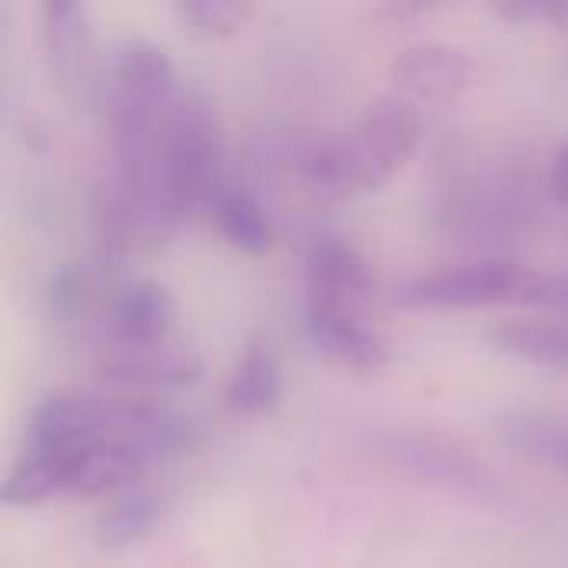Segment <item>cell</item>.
I'll list each match as a JSON object with an SVG mask.
<instances>
[{
  "label": "cell",
  "instance_id": "10",
  "mask_svg": "<svg viewBox=\"0 0 568 568\" xmlns=\"http://www.w3.org/2000/svg\"><path fill=\"white\" fill-rule=\"evenodd\" d=\"M499 343L539 366H568V323H516L499 329Z\"/></svg>",
  "mask_w": 568,
  "mask_h": 568
},
{
  "label": "cell",
  "instance_id": "11",
  "mask_svg": "<svg viewBox=\"0 0 568 568\" xmlns=\"http://www.w3.org/2000/svg\"><path fill=\"white\" fill-rule=\"evenodd\" d=\"M156 516H160V499H156V496H146V493L130 496V499H123L110 516H103V523H100L103 542L123 546V542L143 536V532L156 523Z\"/></svg>",
  "mask_w": 568,
  "mask_h": 568
},
{
  "label": "cell",
  "instance_id": "12",
  "mask_svg": "<svg viewBox=\"0 0 568 568\" xmlns=\"http://www.w3.org/2000/svg\"><path fill=\"white\" fill-rule=\"evenodd\" d=\"M549 186H552V193L568 203V146H562L559 153H556V160H552V166H549Z\"/></svg>",
  "mask_w": 568,
  "mask_h": 568
},
{
  "label": "cell",
  "instance_id": "9",
  "mask_svg": "<svg viewBox=\"0 0 568 568\" xmlns=\"http://www.w3.org/2000/svg\"><path fill=\"white\" fill-rule=\"evenodd\" d=\"M213 216L220 233L246 250V253H263L273 243V226L263 213V206L250 196V193H236V190H223L220 200L213 203Z\"/></svg>",
  "mask_w": 568,
  "mask_h": 568
},
{
  "label": "cell",
  "instance_id": "8",
  "mask_svg": "<svg viewBox=\"0 0 568 568\" xmlns=\"http://www.w3.org/2000/svg\"><path fill=\"white\" fill-rule=\"evenodd\" d=\"M280 396V363L270 349L253 346L226 383V406L243 416L266 413Z\"/></svg>",
  "mask_w": 568,
  "mask_h": 568
},
{
  "label": "cell",
  "instance_id": "1",
  "mask_svg": "<svg viewBox=\"0 0 568 568\" xmlns=\"http://www.w3.org/2000/svg\"><path fill=\"white\" fill-rule=\"evenodd\" d=\"M416 113L403 103H383L363 116L349 136L316 146L306 156V180L323 193H349L383 183L416 146Z\"/></svg>",
  "mask_w": 568,
  "mask_h": 568
},
{
  "label": "cell",
  "instance_id": "7",
  "mask_svg": "<svg viewBox=\"0 0 568 568\" xmlns=\"http://www.w3.org/2000/svg\"><path fill=\"white\" fill-rule=\"evenodd\" d=\"M173 303L156 283H130L113 303V333L120 346H166Z\"/></svg>",
  "mask_w": 568,
  "mask_h": 568
},
{
  "label": "cell",
  "instance_id": "5",
  "mask_svg": "<svg viewBox=\"0 0 568 568\" xmlns=\"http://www.w3.org/2000/svg\"><path fill=\"white\" fill-rule=\"evenodd\" d=\"M306 280L310 303L353 306V300L369 290V266L349 243L323 236L306 256Z\"/></svg>",
  "mask_w": 568,
  "mask_h": 568
},
{
  "label": "cell",
  "instance_id": "2",
  "mask_svg": "<svg viewBox=\"0 0 568 568\" xmlns=\"http://www.w3.org/2000/svg\"><path fill=\"white\" fill-rule=\"evenodd\" d=\"M549 283L509 260H483L416 276L396 290V303L409 310H473L516 300H549Z\"/></svg>",
  "mask_w": 568,
  "mask_h": 568
},
{
  "label": "cell",
  "instance_id": "4",
  "mask_svg": "<svg viewBox=\"0 0 568 568\" xmlns=\"http://www.w3.org/2000/svg\"><path fill=\"white\" fill-rule=\"evenodd\" d=\"M396 77L399 83L413 93V97H423V100H446V97H456L469 77H473V60L453 47V43H439V40H429V43H416L409 47L399 60H396Z\"/></svg>",
  "mask_w": 568,
  "mask_h": 568
},
{
  "label": "cell",
  "instance_id": "6",
  "mask_svg": "<svg viewBox=\"0 0 568 568\" xmlns=\"http://www.w3.org/2000/svg\"><path fill=\"white\" fill-rule=\"evenodd\" d=\"M100 369L110 383L126 389H170L200 376V363L170 346H120Z\"/></svg>",
  "mask_w": 568,
  "mask_h": 568
},
{
  "label": "cell",
  "instance_id": "3",
  "mask_svg": "<svg viewBox=\"0 0 568 568\" xmlns=\"http://www.w3.org/2000/svg\"><path fill=\"white\" fill-rule=\"evenodd\" d=\"M306 336L313 339V346L349 366V369H379L386 363V343L373 333V326H366L353 306H329V303H310L306 310Z\"/></svg>",
  "mask_w": 568,
  "mask_h": 568
}]
</instances>
